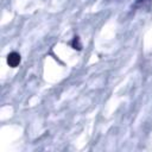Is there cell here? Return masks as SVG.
<instances>
[{
    "label": "cell",
    "instance_id": "7a4b0ae2",
    "mask_svg": "<svg viewBox=\"0 0 152 152\" xmlns=\"http://www.w3.org/2000/svg\"><path fill=\"white\" fill-rule=\"evenodd\" d=\"M70 45H71V48L75 49V50H81V49H82V44H81L80 38H78L77 36L72 38V40L70 42Z\"/></svg>",
    "mask_w": 152,
    "mask_h": 152
},
{
    "label": "cell",
    "instance_id": "6da1fadb",
    "mask_svg": "<svg viewBox=\"0 0 152 152\" xmlns=\"http://www.w3.org/2000/svg\"><path fill=\"white\" fill-rule=\"evenodd\" d=\"M21 58H20V55L15 51H12L7 55V64L11 66V68H17L20 63Z\"/></svg>",
    "mask_w": 152,
    "mask_h": 152
}]
</instances>
